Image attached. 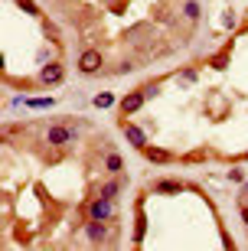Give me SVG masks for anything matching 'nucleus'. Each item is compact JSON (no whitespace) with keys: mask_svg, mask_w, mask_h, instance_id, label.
<instances>
[{"mask_svg":"<svg viewBox=\"0 0 248 251\" xmlns=\"http://www.w3.org/2000/svg\"><path fill=\"white\" fill-rule=\"evenodd\" d=\"M118 193H121V183H118V179H108V183L98 189V196H105V199H118Z\"/></svg>","mask_w":248,"mask_h":251,"instance_id":"nucleus-10","label":"nucleus"},{"mask_svg":"<svg viewBox=\"0 0 248 251\" xmlns=\"http://www.w3.org/2000/svg\"><path fill=\"white\" fill-rule=\"evenodd\" d=\"M62 78H65V65L59 62V59H53V62H46L43 69H39V85H43V88L62 85Z\"/></svg>","mask_w":248,"mask_h":251,"instance_id":"nucleus-5","label":"nucleus"},{"mask_svg":"<svg viewBox=\"0 0 248 251\" xmlns=\"http://www.w3.org/2000/svg\"><path fill=\"white\" fill-rule=\"evenodd\" d=\"M121 167H124L121 153H108V157H105V170H108V173H121Z\"/></svg>","mask_w":248,"mask_h":251,"instance_id":"nucleus-11","label":"nucleus"},{"mask_svg":"<svg viewBox=\"0 0 248 251\" xmlns=\"http://www.w3.org/2000/svg\"><path fill=\"white\" fill-rule=\"evenodd\" d=\"M79 137V124L75 121H53L46 127V144L49 147H65Z\"/></svg>","mask_w":248,"mask_h":251,"instance_id":"nucleus-2","label":"nucleus"},{"mask_svg":"<svg viewBox=\"0 0 248 251\" xmlns=\"http://www.w3.org/2000/svg\"><path fill=\"white\" fill-rule=\"evenodd\" d=\"M124 137H128V144L134 150H144V147H147V134H144L138 124H128V127H124Z\"/></svg>","mask_w":248,"mask_h":251,"instance_id":"nucleus-7","label":"nucleus"},{"mask_svg":"<svg viewBox=\"0 0 248 251\" xmlns=\"http://www.w3.org/2000/svg\"><path fill=\"white\" fill-rule=\"evenodd\" d=\"M140 153H144L150 163H170V160H173V153H170V150H160V147H144Z\"/></svg>","mask_w":248,"mask_h":251,"instance_id":"nucleus-8","label":"nucleus"},{"mask_svg":"<svg viewBox=\"0 0 248 251\" xmlns=\"http://www.w3.org/2000/svg\"><path fill=\"white\" fill-rule=\"evenodd\" d=\"M17 3H20V10H23V13H33V17L39 13V7L33 3V0H17Z\"/></svg>","mask_w":248,"mask_h":251,"instance_id":"nucleus-15","label":"nucleus"},{"mask_svg":"<svg viewBox=\"0 0 248 251\" xmlns=\"http://www.w3.org/2000/svg\"><path fill=\"white\" fill-rule=\"evenodd\" d=\"M180 189H186V186H183V183H176V179H157V183H154V193H166V196H170V193H180Z\"/></svg>","mask_w":248,"mask_h":251,"instance_id":"nucleus-9","label":"nucleus"},{"mask_svg":"<svg viewBox=\"0 0 248 251\" xmlns=\"http://www.w3.org/2000/svg\"><path fill=\"white\" fill-rule=\"evenodd\" d=\"M242 222L248 225V205H242Z\"/></svg>","mask_w":248,"mask_h":251,"instance_id":"nucleus-17","label":"nucleus"},{"mask_svg":"<svg viewBox=\"0 0 248 251\" xmlns=\"http://www.w3.org/2000/svg\"><path fill=\"white\" fill-rule=\"evenodd\" d=\"M229 179H232V183H242V179H245V173L235 167V170H229Z\"/></svg>","mask_w":248,"mask_h":251,"instance_id":"nucleus-16","label":"nucleus"},{"mask_svg":"<svg viewBox=\"0 0 248 251\" xmlns=\"http://www.w3.org/2000/svg\"><path fill=\"white\" fill-rule=\"evenodd\" d=\"M85 238H88V242L92 245H111V232H108V222H98V219H88V222H85Z\"/></svg>","mask_w":248,"mask_h":251,"instance_id":"nucleus-4","label":"nucleus"},{"mask_svg":"<svg viewBox=\"0 0 248 251\" xmlns=\"http://www.w3.org/2000/svg\"><path fill=\"white\" fill-rule=\"evenodd\" d=\"M114 101H118V98H114V95H111V92H101V95H95V108H111V104H114Z\"/></svg>","mask_w":248,"mask_h":251,"instance_id":"nucleus-13","label":"nucleus"},{"mask_svg":"<svg viewBox=\"0 0 248 251\" xmlns=\"http://www.w3.org/2000/svg\"><path fill=\"white\" fill-rule=\"evenodd\" d=\"M183 17L190 20V23H196V17H199V3H196V0H186L183 3Z\"/></svg>","mask_w":248,"mask_h":251,"instance_id":"nucleus-12","label":"nucleus"},{"mask_svg":"<svg viewBox=\"0 0 248 251\" xmlns=\"http://www.w3.org/2000/svg\"><path fill=\"white\" fill-rule=\"evenodd\" d=\"M157 92H160V82H147L144 88H138V92H128L124 98H121V114L128 118V114L140 111V108H144V101H150Z\"/></svg>","mask_w":248,"mask_h":251,"instance_id":"nucleus-1","label":"nucleus"},{"mask_svg":"<svg viewBox=\"0 0 248 251\" xmlns=\"http://www.w3.org/2000/svg\"><path fill=\"white\" fill-rule=\"evenodd\" d=\"M85 215L88 219H98V222H111L114 219V199H105V196L92 199V202L85 205Z\"/></svg>","mask_w":248,"mask_h":251,"instance_id":"nucleus-3","label":"nucleus"},{"mask_svg":"<svg viewBox=\"0 0 248 251\" xmlns=\"http://www.w3.org/2000/svg\"><path fill=\"white\" fill-rule=\"evenodd\" d=\"M27 104L29 108H53L55 98H27Z\"/></svg>","mask_w":248,"mask_h":251,"instance_id":"nucleus-14","label":"nucleus"},{"mask_svg":"<svg viewBox=\"0 0 248 251\" xmlns=\"http://www.w3.org/2000/svg\"><path fill=\"white\" fill-rule=\"evenodd\" d=\"M101 65H105V59H101L98 49H85L82 56H79V72L82 75H95Z\"/></svg>","mask_w":248,"mask_h":251,"instance_id":"nucleus-6","label":"nucleus"}]
</instances>
